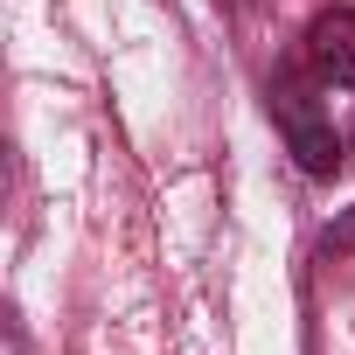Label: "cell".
Returning a JSON list of instances; mask_svg holds the SVG:
<instances>
[{"label": "cell", "instance_id": "7a4b0ae2", "mask_svg": "<svg viewBox=\"0 0 355 355\" xmlns=\"http://www.w3.org/2000/svg\"><path fill=\"white\" fill-rule=\"evenodd\" d=\"M306 70H313L320 84L355 91V15H348V8L313 15V28H306Z\"/></svg>", "mask_w": 355, "mask_h": 355}, {"label": "cell", "instance_id": "6da1fadb", "mask_svg": "<svg viewBox=\"0 0 355 355\" xmlns=\"http://www.w3.org/2000/svg\"><path fill=\"white\" fill-rule=\"evenodd\" d=\"M272 112H279V125H286V139H293V153H300L306 174H334V167H341V139H334V125L320 119L313 84H306L300 70H279V77H272Z\"/></svg>", "mask_w": 355, "mask_h": 355}]
</instances>
